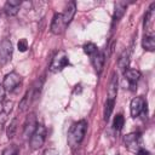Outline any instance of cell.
<instances>
[{"label": "cell", "mask_w": 155, "mask_h": 155, "mask_svg": "<svg viewBox=\"0 0 155 155\" xmlns=\"http://www.w3.org/2000/svg\"><path fill=\"white\" fill-rule=\"evenodd\" d=\"M145 108V101L143 97H134L132 101H131V104H130V110H131V115L133 117L138 116Z\"/></svg>", "instance_id": "9c48e42d"}, {"label": "cell", "mask_w": 155, "mask_h": 155, "mask_svg": "<svg viewBox=\"0 0 155 155\" xmlns=\"http://www.w3.org/2000/svg\"><path fill=\"white\" fill-rule=\"evenodd\" d=\"M68 64H69V58H68L67 53L64 51H59L53 57L51 65H50V70L53 73H57V71L62 70L63 68H65Z\"/></svg>", "instance_id": "7a4b0ae2"}, {"label": "cell", "mask_w": 155, "mask_h": 155, "mask_svg": "<svg viewBox=\"0 0 155 155\" xmlns=\"http://www.w3.org/2000/svg\"><path fill=\"white\" fill-rule=\"evenodd\" d=\"M38 127V121H36V116L34 113H30L27 119H25V122H24V128H23V136L25 138H30L31 134L35 132Z\"/></svg>", "instance_id": "ba28073f"}, {"label": "cell", "mask_w": 155, "mask_h": 155, "mask_svg": "<svg viewBox=\"0 0 155 155\" xmlns=\"http://www.w3.org/2000/svg\"><path fill=\"white\" fill-rule=\"evenodd\" d=\"M44 143H45V127L42 125L38 124V127H36L35 132L30 137L29 144H30L31 149H39L44 145Z\"/></svg>", "instance_id": "3957f363"}, {"label": "cell", "mask_w": 155, "mask_h": 155, "mask_svg": "<svg viewBox=\"0 0 155 155\" xmlns=\"http://www.w3.org/2000/svg\"><path fill=\"white\" fill-rule=\"evenodd\" d=\"M91 61H92V64L96 69V71L99 74L104 67V63H105V54L104 52L102 51H97L93 56H91Z\"/></svg>", "instance_id": "7c38bea8"}, {"label": "cell", "mask_w": 155, "mask_h": 155, "mask_svg": "<svg viewBox=\"0 0 155 155\" xmlns=\"http://www.w3.org/2000/svg\"><path fill=\"white\" fill-rule=\"evenodd\" d=\"M5 88H4V86L2 85H0V102H2L4 99H5Z\"/></svg>", "instance_id": "83f0119b"}, {"label": "cell", "mask_w": 155, "mask_h": 155, "mask_svg": "<svg viewBox=\"0 0 155 155\" xmlns=\"http://www.w3.org/2000/svg\"><path fill=\"white\" fill-rule=\"evenodd\" d=\"M125 147L133 153H137L140 149V137L138 133H128L124 138Z\"/></svg>", "instance_id": "8992f818"}, {"label": "cell", "mask_w": 155, "mask_h": 155, "mask_svg": "<svg viewBox=\"0 0 155 155\" xmlns=\"http://www.w3.org/2000/svg\"><path fill=\"white\" fill-rule=\"evenodd\" d=\"M142 46L145 51H154L155 50V39L154 36H149V35H144L143 41H142Z\"/></svg>", "instance_id": "ac0fdd59"}, {"label": "cell", "mask_w": 155, "mask_h": 155, "mask_svg": "<svg viewBox=\"0 0 155 155\" xmlns=\"http://www.w3.org/2000/svg\"><path fill=\"white\" fill-rule=\"evenodd\" d=\"M1 155H18V149L16 145H10L2 150Z\"/></svg>", "instance_id": "cb8c5ba5"}, {"label": "cell", "mask_w": 155, "mask_h": 155, "mask_svg": "<svg viewBox=\"0 0 155 155\" xmlns=\"http://www.w3.org/2000/svg\"><path fill=\"white\" fill-rule=\"evenodd\" d=\"M22 2L19 0H7L4 6V11L7 16H16L19 11Z\"/></svg>", "instance_id": "4fadbf2b"}, {"label": "cell", "mask_w": 155, "mask_h": 155, "mask_svg": "<svg viewBox=\"0 0 155 155\" xmlns=\"http://www.w3.org/2000/svg\"><path fill=\"white\" fill-rule=\"evenodd\" d=\"M17 126H18V120L17 117H13L10 122V125L7 126V130H6V134H7V138L11 139L15 137L16 134V131H17Z\"/></svg>", "instance_id": "d6986e66"}, {"label": "cell", "mask_w": 155, "mask_h": 155, "mask_svg": "<svg viewBox=\"0 0 155 155\" xmlns=\"http://www.w3.org/2000/svg\"><path fill=\"white\" fill-rule=\"evenodd\" d=\"M155 4H153L145 17H144V31H145V35H149V36H154V18H155Z\"/></svg>", "instance_id": "5b68a950"}, {"label": "cell", "mask_w": 155, "mask_h": 155, "mask_svg": "<svg viewBox=\"0 0 155 155\" xmlns=\"http://www.w3.org/2000/svg\"><path fill=\"white\" fill-rule=\"evenodd\" d=\"M42 155H59V154H58V150H56L53 148H48L42 153Z\"/></svg>", "instance_id": "484cf974"}, {"label": "cell", "mask_w": 155, "mask_h": 155, "mask_svg": "<svg viewBox=\"0 0 155 155\" xmlns=\"http://www.w3.org/2000/svg\"><path fill=\"white\" fill-rule=\"evenodd\" d=\"M12 52H13V46H12L11 41L7 39H4L0 42V64L1 65L6 64L11 61Z\"/></svg>", "instance_id": "277c9868"}, {"label": "cell", "mask_w": 155, "mask_h": 155, "mask_svg": "<svg viewBox=\"0 0 155 155\" xmlns=\"http://www.w3.org/2000/svg\"><path fill=\"white\" fill-rule=\"evenodd\" d=\"M74 155H82V150H78V151H75Z\"/></svg>", "instance_id": "f546056e"}, {"label": "cell", "mask_w": 155, "mask_h": 155, "mask_svg": "<svg viewBox=\"0 0 155 155\" xmlns=\"http://www.w3.org/2000/svg\"><path fill=\"white\" fill-rule=\"evenodd\" d=\"M65 23L63 22V18H62V13H56L53 16V19H52V23H51V31L54 34V35H59L64 31L65 29Z\"/></svg>", "instance_id": "30bf717a"}, {"label": "cell", "mask_w": 155, "mask_h": 155, "mask_svg": "<svg viewBox=\"0 0 155 155\" xmlns=\"http://www.w3.org/2000/svg\"><path fill=\"white\" fill-rule=\"evenodd\" d=\"M128 64H130V52L128 51H124L120 54L119 59H117V65H119L120 69L126 70L127 67H128Z\"/></svg>", "instance_id": "e0dca14e"}, {"label": "cell", "mask_w": 155, "mask_h": 155, "mask_svg": "<svg viewBox=\"0 0 155 155\" xmlns=\"http://www.w3.org/2000/svg\"><path fill=\"white\" fill-rule=\"evenodd\" d=\"M126 6L127 5L122 1H119V2L115 4V12H114V17H113V23L120 21V18L124 16V13L126 11Z\"/></svg>", "instance_id": "2e32d148"}, {"label": "cell", "mask_w": 155, "mask_h": 155, "mask_svg": "<svg viewBox=\"0 0 155 155\" xmlns=\"http://www.w3.org/2000/svg\"><path fill=\"white\" fill-rule=\"evenodd\" d=\"M116 93H117V76L115 75V73H113L111 80H110L109 86H108V99L115 101Z\"/></svg>", "instance_id": "9a60e30c"}, {"label": "cell", "mask_w": 155, "mask_h": 155, "mask_svg": "<svg viewBox=\"0 0 155 155\" xmlns=\"http://www.w3.org/2000/svg\"><path fill=\"white\" fill-rule=\"evenodd\" d=\"M97 51H98L97 46L94 44H92V42H87V44L84 45V52L86 54H88V56H93Z\"/></svg>", "instance_id": "603a6c76"}, {"label": "cell", "mask_w": 155, "mask_h": 155, "mask_svg": "<svg viewBox=\"0 0 155 155\" xmlns=\"http://www.w3.org/2000/svg\"><path fill=\"white\" fill-rule=\"evenodd\" d=\"M7 111H5V110H1L0 111V124H5L6 122V120H7Z\"/></svg>", "instance_id": "4316f807"}, {"label": "cell", "mask_w": 155, "mask_h": 155, "mask_svg": "<svg viewBox=\"0 0 155 155\" xmlns=\"http://www.w3.org/2000/svg\"><path fill=\"white\" fill-rule=\"evenodd\" d=\"M17 47H18V50L21 52H25L27 48H28V41H27V39H21L18 41V44H17Z\"/></svg>", "instance_id": "d4e9b609"}, {"label": "cell", "mask_w": 155, "mask_h": 155, "mask_svg": "<svg viewBox=\"0 0 155 155\" xmlns=\"http://www.w3.org/2000/svg\"><path fill=\"white\" fill-rule=\"evenodd\" d=\"M30 99H31V91H28L25 93V96L22 98V101L19 102V110H25L27 107H29V103H30Z\"/></svg>", "instance_id": "44dd1931"}, {"label": "cell", "mask_w": 155, "mask_h": 155, "mask_svg": "<svg viewBox=\"0 0 155 155\" xmlns=\"http://www.w3.org/2000/svg\"><path fill=\"white\" fill-rule=\"evenodd\" d=\"M124 124H125V117L121 115V114H117L115 117H114V122H113V126L116 131H121L122 127H124Z\"/></svg>", "instance_id": "7402d4cb"}, {"label": "cell", "mask_w": 155, "mask_h": 155, "mask_svg": "<svg viewBox=\"0 0 155 155\" xmlns=\"http://www.w3.org/2000/svg\"><path fill=\"white\" fill-rule=\"evenodd\" d=\"M124 76L127 79L130 85L133 86L140 79V71L136 70V69H126V70H124Z\"/></svg>", "instance_id": "5bb4252c"}, {"label": "cell", "mask_w": 155, "mask_h": 155, "mask_svg": "<svg viewBox=\"0 0 155 155\" xmlns=\"http://www.w3.org/2000/svg\"><path fill=\"white\" fill-rule=\"evenodd\" d=\"M136 155H149V151L148 150H145V149H139L137 153H136Z\"/></svg>", "instance_id": "f1b7e54d"}, {"label": "cell", "mask_w": 155, "mask_h": 155, "mask_svg": "<svg viewBox=\"0 0 155 155\" xmlns=\"http://www.w3.org/2000/svg\"><path fill=\"white\" fill-rule=\"evenodd\" d=\"M114 104H115V101L114 99H108L107 98L105 108H104V120L105 121H108L110 119V115H111L113 109H114Z\"/></svg>", "instance_id": "ffe728a7"}, {"label": "cell", "mask_w": 155, "mask_h": 155, "mask_svg": "<svg viewBox=\"0 0 155 155\" xmlns=\"http://www.w3.org/2000/svg\"><path fill=\"white\" fill-rule=\"evenodd\" d=\"M87 130V122L85 120H80L73 124L68 132V145L71 149H76L82 142L85 133Z\"/></svg>", "instance_id": "6da1fadb"}, {"label": "cell", "mask_w": 155, "mask_h": 155, "mask_svg": "<svg viewBox=\"0 0 155 155\" xmlns=\"http://www.w3.org/2000/svg\"><path fill=\"white\" fill-rule=\"evenodd\" d=\"M75 12H76V5H75V2L74 1L68 2V5L65 6V8H64V11L62 13V18H63V22L65 23V25H68L71 22V19L74 18Z\"/></svg>", "instance_id": "8fae6325"}, {"label": "cell", "mask_w": 155, "mask_h": 155, "mask_svg": "<svg viewBox=\"0 0 155 155\" xmlns=\"http://www.w3.org/2000/svg\"><path fill=\"white\" fill-rule=\"evenodd\" d=\"M22 81V78L19 74L12 71L10 74H7L4 79V82H2V86L5 88V91H13Z\"/></svg>", "instance_id": "52a82bcc"}]
</instances>
